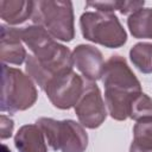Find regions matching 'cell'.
I'll use <instances>...</instances> for the list:
<instances>
[{"instance_id":"obj_11","label":"cell","mask_w":152,"mask_h":152,"mask_svg":"<svg viewBox=\"0 0 152 152\" xmlns=\"http://www.w3.org/2000/svg\"><path fill=\"white\" fill-rule=\"evenodd\" d=\"M0 57L4 63L20 65L26 56L25 48L19 37L18 27H10L1 25L0 36Z\"/></svg>"},{"instance_id":"obj_16","label":"cell","mask_w":152,"mask_h":152,"mask_svg":"<svg viewBox=\"0 0 152 152\" xmlns=\"http://www.w3.org/2000/svg\"><path fill=\"white\" fill-rule=\"evenodd\" d=\"M133 142L144 150L152 151V116L137 121L133 127Z\"/></svg>"},{"instance_id":"obj_18","label":"cell","mask_w":152,"mask_h":152,"mask_svg":"<svg viewBox=\"0 0 152 152\" xmlns=\"http://www.w3.org/2000/svg\"><path fill=\"white\" fill-rule=\"evenodd\" d=\"M13 127H14V122L12 119H10L8 116L1 114L0 115V137L1 139H7L12 135L13 132Z\"/></svg>"},{"instance_id":"obj_17","label":"cell","mask_w":152,"mask_h":152,"mask_svg":"<svg viewBox=\"0 0 152 152\" xmlns=\"http://www.w3.org/2000/svg\"><path fill=\"white\" fill-rule=\"evenodd\" d=\"M148 116H152V99L141 91L134 96L129 107L128 118L138 121L142 118Z\"/></svg>"},{"instance_id":"obj_12","label":"cell","mask_w":152,"mask_h":152,"mask_svg":"<svg viewBox=\"0 0 152 152\" xmlns=\"http://www.w3.org/2000/svg\"><path fill=\"white\" fill-rule=\"evenodd\" d=\"M44 137L37 125H24L14 137V145L19 152H48Z\"/></svg>"},{"instance_id":"obj_5","label":"cell","mask_w":152,"mask_h":152,"mask_svg":"<svg viewBox=\"0 0 152 152\" xmlns=\"http://www.w3.org/2000/svg\"><path fill=\"white\" fill-rule=\"evenodd\" d=\"M101 80L104 86V97H132L141 93L139 80L126 59L119 55L104 62Z\"/></svg>"},{"instance_id":"obj_7","label":"cell","mask_w":152,"mask_h":152,"mask_svg":"<svg viewBox=\"0 0 152 152\" xmlns=\"http://www.w3.org/2000/svg\"><path fill=\"white\" fill-rule=\"evenodd\" d=\"M80 124L87 128L100 127L107 118V110L99 87L90 81H84L83 91L74 106Z\"/></svg>"},{"instance_id":"obj_6","label":"cell","mask_w":152,"mask_h":152,"mask_svg":"<svg viewBox=\"0 0 152 152\" xmlns=\"http://www.w3.org/2000/svg\"><path fill=\"white\" fill-rule=\"evenodd\" d=\"M83 87L84 81L71 69L55 76L48 83L44 91L56 108L69 109L76 104L83 91Z\"/></svg>"},{"instance_id":"obj_2","label":"cell","mask_w":152,"mask_h":152,"mask_svg":"<svg viewBox=\"0 0 152 152\" xmlns=\"http://www.w3.org/2000/svg\"><path fill=\"white\" fill-rule=\"evenodd\" d=\"M82 36L106 48H120L127 40V33L118 17L110 12H84L80 18Z\"/></svg>"},{"instance_id":"obj_10","label":"cell","mask_w":152,"mask_h":152,"mask_svg":"<svg viewBox=\"0 0 152 152\" xmlns=\"http://www.w3.org/2000/svg\"><path fill=\"white\" fill-rule=\"evenodd\" d=\"M74 65L87 81L95 82L102 77L104 61L101 51L93 45L80 44L71 52Z\"/></svg>"},{"instance_id":"obj_20","label":"cell","mask_w":152,"mask_h":152,"mask_svg":"<svg viewBox=\"0 0 152 152\" xmlns=\"http://www.w3.org/2000/svg\"><path fill=\"white\" fill-rule=\"evenodd\" d=\"M1 148H2V151H1V152H11L6 145H2V146H1Z\"/></svg>"},{"instance_id":"obj_4","label":"cell","mask_w":152,"mask_h":152,"mask_svg":"<svg viewBox=\"0 0 152 152\" xmlns=\"http://www.w3.org/2000/svg\"><path fill=\"white\" fill-rule=\"evenodd\" d=\"M36 124L55 151L84 152L88 146L87 132L81 124L74 120L58 121L51 118H40Z\"/></svg>"},{"instance_id":"obj_8","label":"cell","mask_w":152,"mask_h":152,"mask_svg":"<svg viewBox=\"0 0 152 152\" xmlns=\"http://www.w3.org/2000/svg\"><path fill=\"white\" fill-rule=\"evenodd\" d=\"M74 65L72 56L69 49H66L59 56L49 61H38L33 55H28L26 58V72L39 86L42 90H45L48 83L58 74L71 70Z\"/></svg>"},{"instance_id":"obj_13","label":"cell","mask_w":152,"mask_h":152,"mask_svg":"<svg viewBox=\"0 0 152 152\" xmlns=\"http://www.w3.org/2000/svg\"><path fill=\"white\" fill-rule=\"evenodd\" d=\"M33 1L25 0H1L0 17L10 25L21 24L32 14Z\"/></svg>"},{"instance_id":"obj_9","label":"cell","mask_w":152,"mask_h":152,"mask_svg":"<svg viewBox=\"0 0 152 152\" xmlns=\"http://www.w3.org/2000/svg\"><path fill=\"white\" fill-rule=\"evenodd\" d=\"M19 37L32 52L31 55L39 61L51 59L62 53L66 48L53 40L52 36L48 31L37 25L19 28Z\"/></svg>"},{"instance_id":"obj_14","label":"cell","mask_w":152,"mask_h":152,"mask_svg":"<svg viewBox=\"0 0 152 152\" xmlns=\"http://www.w3.org/2000/svg\"><path fill=\"white\" fill-rule=\"evenodd\" d=\"M127 26L134 38L152 39V8H140L127 19Z\"/></svg>"},{"instance_id":"obj_3","label":"cell","mask_w":152,"mask_h":152,"mask_svg":"<svg viewBox=\"0 0 152 152\" xmlns=\"http://www.w3.org/2000/svg\"><path fill=\"white\" fill-rule=\"evenodd\" d=\"M37 96V89L28 75L19 69L2 65L1 112L25 110L34 104Z\"/></svg>"},{"instance_id":"obj_19","label":"cell","mask_w":152,"mask_h":152,"mask_svg":"<svg viewBox=\"0 0 152 152\" xmlns=\"http://www.w3.org/2000/svg\"><path fill=\"white\" fill-rule=\"evenodd\" d=\"M144 1H119V11L121 14H132L144 7Z\"/></svg>"},{"instance_id":"obj_1","label":"cell","mask_w":152,"mask_h":152,"mask_svg":"<svg viewBox=\"0 0 152 152\" xmlns=\"http://www.w3.org/2000/svg\"><path fill=\"white\" fill-rule=\"evenodd\" d=\"M31 19L53 38L71 42L75 37L74 10L71 1L38 0L33 1Z\"/></svg>"},{"instance_id":"obj_15","label":"cell","mask_w":152,"mask_h":152,"mask_svg":"<svg viewBox=\"0 0 152 152\" xmlns=\"http://www.w3.org/2000/svg\"><path fill=\"white\" fill-rule=\"evenodd\" d=\"M129 58L133 65L144 74L152 72V43H137L129 50Z\"/></svg>"}]
</instances>
